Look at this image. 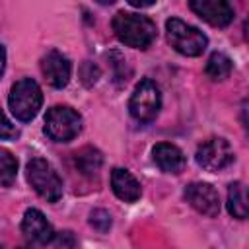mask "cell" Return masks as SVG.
Listing matches in <instances>:
<instances>
[{"label": "cell", "instance_id": "6da1fadb", "mask_svg": "<svg viewBox=\"0 0 249 249\" xmlns=\"http://www.w3.org/2000/svg\"><path fill=\"white\" fill-rule=\"evenodd\" d=\"M113 31L121 43H124L126 47H132V49H148L158 35L156 23L150 18L134 14V12L115 14Z\"/></svg>", "mask_w": 249, "mask_h": 249}, {"label": "cell", "instance_id": "7a4b0ae2", "mask_svg": "<svg viewBox=\"0 0 249 249\" xmlns=\"http://www.w3.org/2000/svg\"><path fill=\"white\" fill-rule=\"evenodd\" d=\"M41 103H43V93L35 80L23 78L12 86L10 95H8V105H10L12 115L18 121L27 123L35 119V115L41 109Z\"/></svg>", "mask_w": 249, "mask_h": 249}, {"label": "cell", "instance_id": "3957f363", "mask_svg": "<svg viewBox=\"0 0 249 249\" xmlns=\"http://www.w3.org/2000/svg\"><path fill=\"white\" fill-rule=\"evenodd\" d=\"M25 177L33 191L47 202H56L62 196V179L47 160L31 158L25 167Z\"/></svg>", "mask_w": 249, "mask_h": 249}, {"label": "cell", "instance_id": "277c9868", "mask_svg": "<svg viewBox=\"0 0 249 249\" xmlns=\"http://www.w3.org/2000/svg\"><path fill=\"white\" fill-rule=\"evenodd\" d=\"M165 31H167V43L185 56H198L204 53L208 45V39L200 29L185 23L179 18H169L165 21Z\"/></svg>", "mask_w": 249, "mask_h": 249}, {"label": "cell", "instance_id": "5b68a950", "mask_svg": "<svg viewBox=\"0 0 249 249\" xmlns=\"http://www.w3.org/2000/svg\"><path fill=\"white\" fill-rule=\"evenodd\" d=\"M82 130V117L68 105H54L45 115V134L54 142H70Z\"/></svg>", "mask_w": 249, "mask_h": 249}, {"label": "cell", "instance_id": "8992f818", "mask_svg": "<svg viewBox=\"0 0 249 249\" xmlns=\"http://www.w3.org/2000/svg\"><path fill=\"white\" fill-rule=\"evenodd\" d=\"M160 107H161V93L158 84L150 78L140 80L128 101L130 115L140 123H150L160 113Z\"/></svg>", "mask_w": 249, "mask_h": 249}, {"label": "cell", "instance_id": "52a82bcc", "mask_svg": "<svg viewBox=\"0 0 249 249\" xmlns=\"http://www.w3.org/2000/svg\"><path fill=\"white\" fill-rule=\"evenodd\" d=\"M233 158V148L226 138H208L196 148V163L206 171H222Z\"/></svg>", "mask_w": 249, "mask_h": 249}, {"label": "cell", "instance_id": "ba28073f", "mask_svg": "<svg viewBox=\"0 0 249 249\" xmlns=\"http://www.w3.org/2000/svg\"><path fill=\"white\" fill-rule=\"evenodd\" d=\"M185 198L196 212H200L208 218H214L220 212V195L208 183H191V185H187L185 187Z\"/></svg>", "mask_w": 249, "mask_h": 249}, {"label": "cell", "instance_id": "9c48e42d", "mask_svg": "<svg viewBox=\"0 0 249 249\" xmlns=\"http://www.w3.org/2000/svg\"><path fill=\"white\" fill-rule=\"evenodd\" d=\"M189 6L198 18L216 27H226L233 19V8L224 0H191Z\"/></svg>", "mask_w": 249, "mask_h": 249}, {"label": "cell", "instance_id": "30bf717a", "mask_svg": "<svg viewBox=\"0 0 249 249\" xmlns=\"http://www.w3.org/2000/svg\"><path fill=\"white\" fill-rule=\"evenodd\" d=\"M41 72L45 76V80L53 86V88H64L70 82V74H72V64L70 60L58 53V51H49L43 58H41Z\"/></svg>", "mask_w": 249, "mask_h": 249}, {"label": "cell", "instance_id": "8fae6325", "mask_svg": "<svg viewBox=\"0 0 249 249\" xmlns=\"http://www.w3.org/2000/svg\"><path fill=\"white\" fill-rule=\"evenodd\" d=\"M21 231L35 243H49L54 239V230L45 214L37 208H27L21 220Z\"/></svg>", "mask_w": 249, "mask_h": 249}, {"label": "cell", "instance_id": "7c38bea8", "mask_svg": "<svg viewBox=\"0 0 249 249\" xmlns=\"http://www.w3.org/2000/svg\"><path fill=\"white\" fill-rule=\"evenodd\" d=\"M152 156H154V161L158 163V167L165 173H181L187 165L185 154L175 144H169V142L156 144L152 150Z\"/></svg>", "mask_w": 249, "mask_h": 249}, {"label": "cell", "instance_id": "4fadbf2b", "mask_svg": "<svg viewBox=\"0 0 249 249\" xmlns=\"http://www.w3.org/2000/svg\"><path fill=\"white\" fill-rule=\"evenodd\" d=\"M111 189L117 195V198L124 202H134L142 195V187L136 181V177L123 167H115L111 171Z\"/></svg>", "mask_w": 249, "mask_h": 249}, {"label": "cell", "instance_id": "5bb4252c", "mask_svg": "<svg viewBox=\"0 0 249 249\" xmlns=\"http://www.w3.org/2000/svg\"><path fill=\"white\" fill-rule=\"evenodd\" d=\"M228 212L237 220L247 218V196H245V187L241 181L231 183L228 189Z\"/></svg>", "mask_w": 249, "mask_h": 249}, {"label": "cell", "instance_id": "9a60e30c", "mask_svg": "<svg viewBox=\"0 0 249 249\" xmlns=\"http://www.w3.org/2000/svg\"><path fill=\"white\" fill-rule=\"evenodd\" d=\"M76 160V167L84 173V175H93L99 171L101 163H103V156L97 148H91V146H86L82 148L80 152H76L74 156Z\"/></svg>", "mask_w": 249, "mask_h": 249}, {"label": "cell", "instance_id": "2e32d148", "mask_svg": "<svg viewBox=\"0 0 249 249\" xmlns=\"http://www.w3.org/2000/svg\"><path fill=\"white\" fill-rule=\"evenodd\" d=\"M206 76L212 80H226L231 72V60L224 53H212L210 58L206 60Z\"/></svg>", "mask_w": 249, "mask_h": 249}, {"label": "cell", "instance_id": "e0dca14e", "mask_svg": "<svg viewBox=\"0 0 249 249\" xmlns=\"http://www.w3.org/2000/svg\"><path fill=\"white\" fill-rule=\"evenodd\" d=\"M18 175V160L6 148H0V187H10Z\"/></svg>", "mask_w": 249, "mask_h": 249}, {"label": "cell", "instance_id": "ac0fdd59", "mask_svg": "<svg viewBox=\"0 0 249 249\" xmlns=\"http://www.w3.org/2000/svg\"><path fill=\"white\" fill-rule=\"evenodd\" d=\"M89 224H91L97 231L105 233V231L111 228V214H109L107 210H103V208H95V210H91V214H89Z\"/></svg>", "mask_w": 249, "mask_h": 249}, {"label": "cell", "instance_id": "d6986e66", "mask_svg": "<svg viewBox=\"0 0 249 249\" xmlns=\"http://www.w3.org/2000/svg\"><path fill=\"white\" fill-rule=\"evenodd\" d=\"M18 136H19L18 128L8 121V117H6L4 111L0 109V138H4V140H12V138H18Z\"/></svg>", "mask_w": 249, "mask_h": 249}, {"label": "cell", "instance_id": "ffe728a7", "mask_svg": "<svg viewBox=\"0 0 249 249\" xmlns=\"http://www.w3.org/2000/svg\"><path fill=\"white\" fill-rule=\"evenodd\" d=\"M4 66H6V51H4V47L0 45V76H2V72H4Z\"/></svg>", "mask_w": 249, "mask_h": 249}, {"label": "cell", "instance_id": "44dd1931", "mask_svg": "<svg viewBox=\"0 0 249 249\" xmlns=\"http://www.w3.org/2000/svg\"><path fill=\"white\" fill-rule=\"evenodd\" d=\"M128 4H130V6H134V8H144V6H154V2H140V0H130Z\"/></svg>", "mask_w": 249, "mask_h": 249}]
</instances>
